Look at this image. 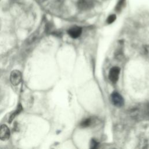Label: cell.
<instances>
[{
    "instance_id": "1",
    "label": "cell",
    "mask_w": 149,
    "mask_h": 149,
    "mask_svg": "<svg viewBox=\"0 0 149 149\" xmlns=\"http://www.w3.org/2000/svg\"><path fill=\"white\" fill-rule=\"evenodd\" d=\"M111 101L113 104L118 107H120L124 104L123 97L118 92H113L111 95Z\"/></svg>"
},
{
    "instance_id": "3",
    "label": "cell",
    "mask_w": 149,
    "mask_h": 149,
    "mask_svg": "<svg viewBox=\"0 0 149 149\" xmlns=\"http://www.w3.org/2000/svg\"><path fill=\"white\" fill-rule=\"evenodd\" d=\"M120 68L117 66L112 67L109 72V79L113 83H115L119 78Z\"/></svg>"
},
{
    "instance_id": "11",
    "label": "cell",
    "mask_w": 149,
    "mask_h": 149,
    "mask_svg": "<svg viewBox=\"0 0 149 149\" xmlns=\"http://www.w3.org/2000/svg\"><path fill=\"white\" fill-rule=\"evenodd\" d=\"M98 143H97V141L94 140V139H92L91 141V143H90V147L91 148H97V146H98Z\"/></svg>"
},
{
    "instance_id": "4",
    "label": "cell",
    "mask_w": 149,
    "mask_h": 149,
    "mask_svg": "<svg viewBox=\"0 0 149 149\" xmlns=\"http://www.w3.org/2000/svg\"><path fill=\"white\" fill-rule=\"evenodd\" d=\"M10 137V130L6 125L0 126V140L2 141L7 140Z\"/></svg>"
},
{
    "instance_id": "8",
    "label": "cell",
    "mask_w": 149,
    "mask_h": 149,
    "mask_svg": "<svg viewBox=\"0 0 149 149\" xmlns=\"http://www.w3.org/2000/svg\"><path fill=\"white\" fill-rule=\"evenodd\" d=\"M92 123V119L91 118H87L84 120H83L81 123H80V126L82 127H86L90 126V125Z\"/></svg>"
},
{
    "instance_id": "9",
    "label": "cell",
    "mask_w": 149,
    "mask_h": 149,
    "mask_svg": "<svg viewBox=\"0 0 149 149\" xmlns=\"http://www.w3.org/2000/svg\"><path fill=\"white\" fill-rule=\"evenodd\" d=\"M125 2V0H118V2L115 7V10L116 12H119L122 10V8L123 7Z\"/></svg>"
},
{
    "instance_id": "10",
    "label": "cell",
    "mask_w": 149,
    "mask_h": 149,
    "mask_svg": "<svg viewBox=\"0 0 149 149\" xmlns=\"http://www.w3.org/2000/svg\"><path fill=\"white\" fill-rule=\"evenodd\" d=\"M116 15H114V14H112V15H109V16L108 17L107 19V23H108V24H111V23H112L116 20Z\"/></svg>"
},
{
    "instance_id": "6",
    "label": "cell",
    "mask_w": 149,
    "mask_h": 149,
    "mask_svg": "<svg viewBox=\"0 0 149 149\" xmlns=\"http://www.w3.org/2000/svg\"><path fill=\"white\" fill-rule=\"evenodd\" d=\"M89 0H79L78 2V6L80 9H86L89 6Z\"/></svg>"
},
{
    "instance_id": "5",
    "label": "cell",
    "mask_w": 149,
    "mask_h": 149,
    "mask_svg": "<svg viewBox=\"0 0 149 149\" xmlns=\"http://www.w3.org/2000/svg\"><path fill=\"white\" fill-rule=\"evenodd\" d=\"M82 29L79 26H73L69 29L68 31L69 35L73 38H78L81 34Z\"/></svg>"
},
{
    "instance_id": "7",
    "label": "cell",
    "mask_w": 149,
    "mask_h": 149,
    "mask_svg": "<svg viewBox=\"0 0 149 149\" xmlns=\"http://www.w3.org/2000/svg\"><path fill=\"white\" fill-rule=\"evenodd\" d=\"M22 106L20 105H19V106H18V107H17V108L15 110V111L10 115V118H9V122H11L12 120H13V119L16 117V115H17L21 111H22Z\"/></svg>"
},
{
    "instance_id": "2",
    "label": "cell",
    "mask_w": 149,
    "mask_h": 149,
    "mask_svg": "<svg viewBox=\"0 0 149 149\" xmlns=\"http://www.w3.org/2000/svg\"><path fill=\"white\" fill-rule=\"evenodd\" d=\"M10 80L13 86H17L20 84L22 80V74L17 70H13L10 76Z\"/></svg>"
}]
</instances>
